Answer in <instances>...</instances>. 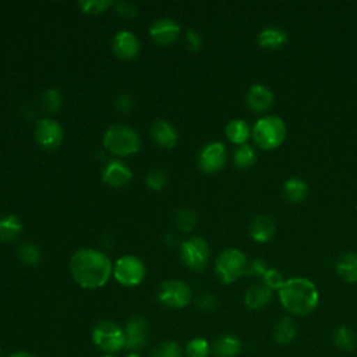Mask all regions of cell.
I'll list each match as a JSON object with an SVG mask.
<instances>
[{
    "mask_svg": "<svg viewBox=\"0 0 357 357\" xmlns=\"http://www.w3.org/2000/svg\"><path fill=\"white\" fill-rule=\"evenodd\" d=\"M307 192H308L307 184L298 177H290L283 184L284 198L293 204L303 202L304 198L307 197Z\"/></svg>",
    "mask_w": 357,
    "mask_h": 357,
    "instance_id": "d4e9b609",
    "label": "cell"
},
{
    "mask_svg": "<svg viewBox=\"0 0 357 357\" xmlns=\"http://www.w3.org/2000/svg\"><path fill=\"white\" fill-rule=\"evenodd\" d=\"M247 257L237 248H227L219 254L215 261V273L222 283H233L245 275Z\"/></svg>",
    "mask_w": 357,
    "mask_h": 357,
    "instance_id": "8992f818",
    "label": "cell"
},
{
    "mask_svg": "<svg viewBox=\"0 0 357 357\" xmlns=\"http://www.w3.org/2000/svg\"><path fill=\"white\" fill-rule=\"evenodd\" d=\"M126 357H139L137 353H130V354H127Z\"/></svg>",
    "mask_w": 357,
    "mask_h": 357,
    "instance_id": "7bdbcfd3",
    "label": "cell"
},
{
    "mask_svg": "<svg viewBox=\"0 0 357 357\" xmlns=\"http://www.w3.org/2000/svg\"><path fill=\"white\" fill-rule=\"evenodd\" d=\"M112 275L123 286H137L145 278V265L135 255H123L114 262Z\"/></svg>",
    "mask_w": 357,
    "mask_h": 357,
    "instance_id": "ba28073f",
    "label": "cell"
},
{
    "mask_svg": "<svg viewBox=\"0 0 357 357\" xmlns=\"http://www.w3.org/2000/svg\"><path fill=\"white\" fill-rule=\"evenodd\" d=\"M116 107L121 112V113H130V110L132 109V100L128 95H120L116 99Z\"/></svg>",
    "mask_w": 357,
    "mask_h": 357,
    "instance_id": "60d3db41",
    "label": "cell"
},
{
    "mask_svg": "<svg viewBox=\"0 0 357 357\" xmlns=\"http://www.w3.org/2000/svg\"><path fill=\"white\" fill-rule=\"evenodd\" d=\"M198 166L204 173H216L226 163V148L222 142H211L198 153Z\"/></svg>",
    "mask_w": 357,
    "mask_h": 357,
    "instance_id": "8fae6325",
    "label": "cell"
},
{
    "mask_svg": "<svg viewBox=\"0 0 357 357\" xmlns=\"http://www.w3.org/2000/svg\"><path fill=\"white\" fill-rule=\"evenodd\" d=\"M113 53L121 60H132L139 52V40L130 31H120L112 40Z\"/></svg>",
    "mask_w": 357,
    "mask_h": 357,
    "instance_id": "9a60e30c",
    "label": "cell"
},
{
    "mask_svg": "<svg viewBox=\"0 0 357 357\" xmlns=\"http://www.w3.org/2000/svg\"><path fill=\"white\" fill-rule=\"evenodd\" d=\"M132 178L131 170L127 167L126 163L120 160H109L103 170H102V180L109 187L113 188H123L130 184Z\"/></svg>",
    "mask_w": 357,
    "mask_h": 357,
    "instance_id": "5bb4252c",
    "label": "cell"
},
{
    "mask_svg": "<svg viewBox=\"0 0 357 357\" xmlns=\"http://www.w3.org/2000/svg\"><path fill=\"white\" fill-rule=\"evenodd\" d=\"M92 342L105 354H116L126 349L124 328L113 321H100L92 331Z\"/></svg>",
    "mask_w": 357,
    "mask_h": 357,
    "instance_id": "5b68a950",
    "label": "cell"
},
{
    "mask_svg": "<svg viewBox=\"0 0 357 357\" xmlns=\"http://www.w3.org/2000/svg\"><path fill=\"white\" fill-rule=\"evenodd\" d=\"M22 231V222L15 215H6L0 218V241H14Z\"/></svg>",
    "mask_w": 357,
    "mask_h": 357,
    "instance_id": "cb8c5ba5",
    "label": "cell"
},
{
    "mask_svg": "<svg viewBox=\"0 0 357 357\" xmlns=\"http://www.w3.org/2000/svg\"><path fill=\"white\" fill-rule=\"evenodd\" d=\"M17 254L20 261L25 265H36L40 261V250L35 243L31 241L21 244Z\"/></svg>",
    "mask_w": 357,
    "mask_h": 357,
    "instance_id": "f546056e",
    "label": "cell"
},
{
    "mask_svg": "<svg viewBox=\"0 0 357 357\" xmlns=\"http://www.w3.org/2000/svg\"><path fill=\"white\" fill-rule=\"evenodd\" d=\"M279 300L286 311L304 317L317 308L319 294L317 286L307 278H290L279 289Z\"/></svg>",
    "mask_w": 357,
    "mask_h": 357,
    "instance_id": "7a4b0ae2",
    "label": "cell"
},
{
    "mask_svg": "<svg viewBox=\"0 0 357 357\" xmlns=\"http://www.w3.org/2000/svg\"><path fill=\"white\" fill-rule=\"evenodd\" d=\"M114 10L119 15H121L123 18H132L137 14V8L130 1H117L113 4Z\"/></svg>",
    "mask_w": 357,
    "mask_h": 357,
    "instance_id": "8d00e7d4",
    "label": "cell"
},
{
    "mask_svg": "<svg viewBox=\"0 0 357 357\" xmlns=\"http://www.w3.org/2000/svg\"><path fill=\"white\" fill-rule=\"evenodd\" d=\"M226 137L230 142L236 144V145H243L245 144V141L248 139L250 137V127L248 124L241 120V119H234V120H230L226 126Z\"/></svg>",
    "mask_w": 357,
    "mask_h": 357,
    "instance_id": "484cf974",
    "label": "cell"
},
{
    "mask_svg": "<svg viewBox=\"0 0 357 357\" xmlns=\"http://www.w3.org/2000/svg\"><path fill=\"white\" fill-rule=\"evenodd\" d=\"M262 279H264V284L268 286L271 290H279L284 283L282 273L273 268H268L266 272L262 275Z\"/></svg>",
    "mask_w": 357,
    "mask_h": 357,
    "instance_id": "d590c367",
    "label": "cell"
},
{
    "mask_svg": "<svg viewBox=\"0 0 357 357\" xmlns=\"http://www.w3.org/2000/svg\"><path fill=\"white\" fill-rule=\"evenodd\" d=\"M100 357H117L116 354H103V356H100Z\"/></svg>",
    "mask_w": 357,
    "mask_h": 357,
    "instance_id": "ee69618b",
    "label": "cell"
},
{
    "mask_svg": "<svg viewBox=\"0 0 357 357\" xmlns=\"http://www.w3.org/2000/svg\"><path fill=\"white\" fill-rule=\"evenodd\" d=\"M68 268L74 282L88 290L105 286L113 273L110 259L103 252L92 248L75 251L70 258Z\"/></svg>",
    "mask_w": 357,
    "mask_h": 357,
    "instance_id": "6da1fadb",
    "label": "cell"
},
{
    "mask_svg": "<svg viewBox=\"0 0 357 357\" xmlns=\"http://www.w3.org/2000/svg\"><path fill=\"white\" fill-rule=\"evenodd\" d=\"M124 335L126 349L131 353L144 349L148 339V321L141 315L131 317L124 326Z\"/></svg>",
    "mask_w": 357,
    "mask_h": 357,
    "instance_id": "7c38bea8",
    "label": "cell"
},
{
    "mask_svg": "<svg viewBox=\"0 0 357 357\" xmlns=\"http://www.w3.org/2000/svg\"><path fill=\"white\" fill-rule=\"evenodd\" d=\"M211 250L202 237H190L180 244L181 262L191 271H204L209 262Z\"/></svg>",
    "mask_w": 357,
    "mask_h": 357,
    "instance_id": "52a82bcc",
    "label": "cell"
},
{
    "mask_svg": "<svg viewBox=\"0 0 357 357\" xmlns=\"http://www.w3.org/2000/svg\"><path fill=\"white\" fill-rule=\"evenodd\" d=\"M8 357H36L35 354L29 353V351H25V350H20V351H14L11 353Z\"/></svg>",
    "mask_w": 357,
    "mask_h": 357,
    "instance_id": "b9f144b4",
    "label": "cell"
},
{
    "mask_svg": "<svg viewBox=\"0 0 357 357\" xmlns=\"http://www.w3.org/2000/svg\"><path fill=\"white\" fill-rule=\"evenodd\" d=\"M257 40L261 47L266 50H276L287 43L289 35L280 26H268L259 32Z\"/></svg>",
    "mask_w": 357,
    "mask_h": 357,
    "instance_id": "ffe728a7",
    "label": "cell"
},
{
    "mask_svg": "<svg viewBox=\"0 0 357 357\" xmlns=\"http://www.w3.org/2000/svg\"><path fill=\"white\" fill-rule=\"evenodd\" d=\"M174 219H176V226L185 233L191 231L197 225V215L194 213V211L188 208H180Z\"/></svg>",
    "mask_w": 357,
    "mask_h": 357,
    "instance_id": "d6a6232c",
    "label": "cell"
},
{
    "mask_svg": "<svg viewBox=\"0 0 357 357\" xmlns=\"http://www.w3.org/2000/svg\"><path fill=\"white\" fill-rule=\"evenodd\" d=\"M241 350V340L233 333L219 335L211 344L215 357H236Z\"/></svg>",
    "mask_w": 357,
    "mask_h": 357,
    "instance_id": "ac0fdd59",
    "label": "cell"
},
{
    "mask_svg": "<svg viewBox=\"0 0 357 357\" xmlns=\"http://www.w3.org/2000/svg\"><path fill=\"white\" fill-rule=\"evenodd\" d=\"M255 160H257L255 149L247 144L238 145L233 153V162L238 169H248L255 163Z\"/></svg>",
    "mask_w": 357,
    "mask_h": 357,
    "instance_id": "83f0119b",
    "label": "cell"
},
{
    "mask_svg": "<svg viewBox=\"0 0 357 357\" xmlns=\"http://www.w3.org/2000/svg\"><path fill=\"white\" fill-rule=\"evenodd\" d=\"M187 357H208L211 354V344L204 337H194L185 344Z\"/></svg>",
    "mask_w": 357,
    "mask_h": 357,
    "instance_id": "4dcf8cb0",
    "label": "cell"
},
{
    "mask_svg": "<svg viewBox=\"0 0 357 357\" xmlns=\"http://www.w3.org/2000/svg\"><path fill=\"white\" fill-rule=\"evenodd\" d=\"M0 357H3V351H1V349H0Z\"/></svg>",
    "mask_w": 357,
    "mask_h": 357,
    "instance_id": "f6af8a7d",
    "label": "cell"
},
{
    "mask_svg": "<svg viewBox=\"0 0 357 357\" xmlns=\"http://www.w3.org/2000/svg\"><path fill=\"white\" fill-rule=\"evenodd\" d=\"M297 335V326L294 321L290 317H283L280 318L273 328V339L278 344H289L294 340Z\"/></svg>",
    "mask_w": 357,
    "mask_h": 357,
    "instance_id": "603a6c76",
    "label": "cell"
},
{
    "mask_svg": "<svg viewBox=\"0 0 357 357\" xmlns=\"http://www.w3.org/2000/svg\"><path fill=\"white\" fill-rule=\"evenodd\" d=\"M251 137L261 149L272 151L280 146L286 138L284 121L278 116H264L252 126Z\"/></svg>",
    "mask_w": 357,
    "mask_h": 357,
    "instance_id": "3957f363",
    "label": "cell"
},
{
    "mask_svg": "<svg viewBox=\"0 0 357 357\" xmlns=\"http://www.w3.org/2000/svg\"><path fill=\"white\" fill-rule=\"evenodd\" d=\"M114 3L110 0H84V1H78V7L82 13L85 14H102L105 13L109 7H112Z\"/></svg>",
    "mask_w": 357,
    "mask_h": 357,
    "instance_id": "836d02e7",
    "label": "cell"
},
{
    "mask_svg": "<svg viewBox=\"0 0 357 357\" xmlns=\"http://www.w3.org/2000/svg\"><path fill=\"white\" fill-rule=\"evenodd\" d=\"M151 137L158 146L165 148V149L174 148L176 142H177V131L166 120H156L152 124Z\"/></svg>",
    "mask_w": 357,
    "mask_h": 357,
    "instance_id": "e0dca14e",
    "label": "cell"
},
{
    "mask_svg": "<svg viewBox=\"0 0 357 357\" xmlns=\"http://www.w3.org/2000/svg\"><path fill=\"white\" fill-rule=\"evenodd\" d=\"M276 233V225L268 215H257L250 223V236L252 240L265 243L269 241Z\"/></svg>",
    "mask_w": 357,
    "mask_h": 357,
    "instance_id": "d6986e66",
    "label": "cell"
},
{
    "mask_svg": "<svg viewBox=\"0 0 357 357\" xmlns=\"http://www.w3.org/2000/svg\"><path fill=\"white\" fill-rule=\"evenodd\" d=\"M333 344L342 351H353L357 347V336L349 326H337L333 331Z\"/></svg>",
    "mask_w": 357,
    "mask_h": 357,
    "instance_id": "4316f807",
    "label": "cell"
},
{
    "mask_svg": "<svg viewBox=\"0 0 357 357\" xmlns=\"http://www.w3.org/2000/svg\"><path fill=\"white\" fill-rule=\"evenodd\" d=\"M158 300L167 308H183L191 301V290L178 279L165 280L158 289Z\"/></svg>",
    "mask_w": 357,
    "mask_h": 357,
    "instance_id": "9c48e42d",
    "label": "cell"
},
{
    "mask_svg": "<svg viewBox=\"0 0 357 357\" xmlns=\"http://www.w3.org/2000/svg\"><path fill=\"white\" fill-rule=\"evenodd\" d=\"M103 146L116 156H128L137 153L141 148V138L127 126L113 124L103 135Z\"/></svg>",
    "mask_w": 357,
    "mask_h": 357,
    "instance_id": "277c9868",
    "label": "cell"
},
{
    "mask_svg": "<svg viewBox=\"0 0 357 357\" xmlns=\"http://www.w3.org/2000/svg\"><path fill=\"white\" fill-rule=\"evenodd\" d=\"M149 357H183V349L173 340L159 343L151 353Z\"/></svg>",
    "mask_w": 357,
    "mask_h": 357,
    "instance_id": "1f68e13d",
    "label": "cell"
},
{
    "mask_svg": "<svg viewBox=\"0 0 357 357\" xmlns=\"http://www.w3.org/2000/svg\"><path fill=\"white\" fill-rule=\"evenodd\" d=\"M268 266L265 264V261L257 258V259H252L248 265H247V269H245V275H254V276H262L265 272H266Z\"/></svg>",
    "mask_w": 357,
    "mask_h": 357,
    "instance_id": "ab89813d",
    "label": "cell"
},
{
    "mask_svg": "<svg viewBox=\"0 0 357 357\" xmlns=\"http://www.w3.org/2000/svg\"><path fill=\"white\" fill-rule=\"evenodd\" d=\"M35 139L43 149L53 151L63 142V128L50 117L40 119L35 126Z\"/></svg>",
    "mask_w": 357,
    "mask_h": 357,
    "instance_id": "30bf717a",
    "label": "cell"
},
{
    "mask_svg": "<svg viewBox=\"0 0 357 357\" xmlns=\"http://www.w3.org/2000/svg\"><path fill=\"white\" fill-rule=\"evenodd\" d=\"M272 298V290L262 284H254L251 286L244 296V303L250 310H261L266 304H269Z\"/></svg>",
    "mask_w": 357,
    "mask_h": 357,
    "instance_id": "7402d4cb",
    "label": "cell"
},
{
    "mask_svg": "<svg viewBox=\"0 0 357 357\" xmlns=\"http://www.w3.org/2000/svg\"><path fill=\"white\" fill-rule=\"evenodd\" d=\"M336 273L349 283H357V254L356 252H343L335 265Z\"/></svg>",
    "mask_w": 357,
    "mask_h": 357,
    "instance_id": "44dd1931",
    "label": "cell"
},
{
    "mask_svg": "<svg viewBox=\"0 0 357 357\" xmlns=\"http://www.w3.org/2000/svg\"><path fill=\"white\" fill-rule=\"evenodd\" d=\"M216 304H218V301L212 294H201L197 298V307L205 312L213 311L216 308Z\"/></svg>",
    "mask_w": 357,
    "mask_h": 357,
    "instance_id": "74e56055",
    "label": "cell"
},
{
    "mask_svg": "<svg viewBox=\"0 0 357 357\" xmlns=\"http://www.w3.org/2000/svg\"><path fill=\"white\" fill-rule=\"evenodd\" d=\"M145 183L148 188L153 191H160L167 183V174L162 169H153L146 174Z\"/></svg>",
    "mask_w": 357,
    "mask_h": 357,
    "instance_id": "e575fe53",
    "label": "cell"
},
{
    "mask_svg": "<svg viewBox=\"0 0 357 357\" xmlns=\"http://www.w3.org/2000/svg\"><path fill=\"white\" fill-rule=\"evenodd\" d=\"M40 105L46 113H57L63 105V96H61L60 91L56 88L46 89L42 93Z\"/></svg>",
    "mask_w": 357,
    "mask_h": 357,
    "instance_id": "f1b7e54d",
    "label": "cell"
},
{
    "mask_svg": "<svg viewBox=\"0 0 357 357\" xmlns=\"http://www.w3.org/2000/svg\"><path fill=\"white\" fill-rule=\"evenodd\" d=\"M178 35L180 25L172 18H159L149 26L151 39L160 46L172 45Z\"/></svg>",
    "mask_w": 357,
    "mask_h": 357,
    "instance_id": "4fadbf2b",
    "label": "cell"
},
{
    "mask_svg": "<svg viewBox=\"0 0 357 357\" xmlns=\"http://www.w3.org/2000/svg\"><path fill=\"white\" fill-rule=\"evenodd\" d=\"M247 106L255 113H264L271 109L273 103L272 91L264 84H254L250 86L245 95Z\"/></svg>",
    "mask_w": 357,
    "mask_h": 357,
    "instance_id": "2e32d148",
    "label": "cell"
},
{
    "mask_svg": "<svg viewBox=\"0 0 357 357\" xmlns=\"http://www.w3.org/2000/svg\"><path fill=\"white\" fill-rule=\"evenodd\" d=\"M185 45L191 52H197L202 46L201 35L194 29H188L185 32Z\"/></svg>",
    "mask_w": 357,
    "mask_h": 357,
    "instance_id": "f35d334b",
    "label": "cell"
}]
</instances>
